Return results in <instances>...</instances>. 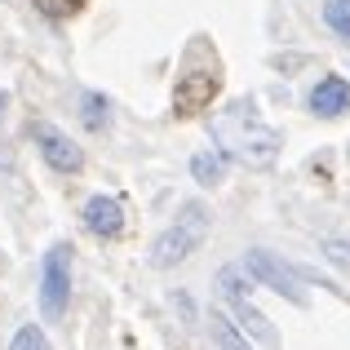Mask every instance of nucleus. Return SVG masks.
I'll list each match as a JSON object with an SVG mask.
<instances>
[{
  "label": "nucleus",
  "mask_w": 350,
  "mask_h": 350,
  "mask_svg": "<svg viewBox=\"0 0 350 350\" xmlns=\"http://www.w3.org/2000/svg\"><path fill=\"white\" fill-rule=\"evenodd\" d=\"M310 111L324 116V120L350 111V85H346L342 76H324L315 89H310Z\"/></svg>",
  "instance_id": "1a4fd4ad"
},
{
  "label": "nucleus",
  "mask_w": 350,
  "mask_h": 350,
  "mask_svg": "<svg viewBox=\"0 0 350 350\" xmlns=\"http://www.w3.org/2000/svg\"><path fill=\"white\" fill-rule=\"evenodd\" d=\"M80 217H85V231L98 235V239H116L124 231V204L116 196H94Z\"/></svg>",
  "instance_id": "0eeeda50"
},
{
  "label": "nucleus",
  "mask_w": 350,
  "mask_h": 350,
  "mask_svg": "<svg viewBox=\"0 0 350 350\" xmlns=\"http://www.w3.org/2000/svg\"><path fill=\"white\" fill-rule=\"evenodd\" d=\"M213 142L226 160L244 164V169H266L280 155V133L271 124H262V116L248 103H235L231 111L213 120Z\"/></svg>",
  "instance_id": "f257e3e1"
},
{
  "label": "nucleus",
  "mask_w": 350,
  "mask_h": 350,
  "mask_svg": "<svg viewBox=\"0 0 350 350\" xmlns=\"http://www.w3.org/2000/svg\"><path fill=\"white\" fill-rule=\"evenodd\" d=\"M67 297H71V248L53 244L40 262V310H44V319H62Z\"/></svg>",
  "instance_id": "7ed1b4c3"
},
{
  "label": "nucleus",
  "mask_w": 350,
  "mask_h": 350,
  "mask_svg": "<svg viewBox=\"0 0 350 350\" xmlns=\"http://www.w3.org/2000/svg\"><path fill=\"white\" fill-rule=\"evenodd\" d=\"M324 23L333 27L342 40H350V0H328L324 5Z\"/></svg>",
  "instance_id": "ddd939ff"
},
{
  "label": "nucleus",
  "mask_w": 350,
  "mask_h": 350,
  "mask_svg": "<svg viewBox=\"0 0 350 350\" xmlns=\"http://www.w3.org/2000/svg\"><path fill=\"white\" fill-rule=\"evenodd\" d=\"M9 350H53V346H49V337H44L36 324H27V328H18V337H14Z\"/></svg>",
  "instance_id": "4468645a"
},
{
  "label": "nucleus",
  "mask_w": 350,
  "mask_h": 350,
  "mask_svg": "<svg viewBox=\"0 0 350 350\" xmlns=\"http://www.w3.org/2000/svg\"><path fill=\"white\" fill-rule=\"evenodd\" d=\"M191 178H196L200 187H217V182L226 178V160H222V151H200L196 160H191Z\"/></svg>",
  "instance_id": "9d476101"
},
{
  "label": "nucleus",
  "mask_w": 350,
  "mask_h": 350,
  "mask_svg": "<svg viewBox=\"0 0 350 350\" xmlns=\"http://www.w3.org/2000/svg\"><path fill=\"white\" fill-rule=\"evenodd\" d=\"M40 155H44V164L58 169V173H80L85 169L80 146H71V137H62L58 129H40Z\"/></svg>",
  "instance_id": "6e6552de"
},
{
  "label": "nucleus",
  "mask_w": 350,
  "mask_h": 350,
  "mask_svg": "<svg viewBox=\"0 0 350 350\" xmlns=\"http://www.w3.org/2000/svg\"><path fill=\"white\" fill-rule=\"evenodd\" d=\"M80 107H85V124L94 129V133H98V129H107V120H111V107H107L103 94H85V98H80Z\"/></svg>",
  "instance_id": "f8f14e48"
},
{
  "label": "nucleus",
  "mask_w": 350,
  "mask_h": 350,
  "mask_svg": "<svg viewBox=\"0 0 350 350\" xmlns=\"http://www.w3.org/2000/svg\"><path fill=\"white\" fill-rule=\"evenodd\" d=\"M36 9H40L44 18H71L85 9V0H36Z\"/></svg>",
  "instance_id": "2eb2a0df"
},
{
  "label": "nucleus",
  "mask_w": 350,
  "mask_h": 350,
  "mask_svg": "<svg viewBox=\"0 0 350 350\" xmlns=\"http://www.w3.org/2000/svg\"><path fill=\"white\" fill-rule=\"evenodd\" d=\"M244 271L253 275V280H262L266 288H275L280 297H288L293 306H306V288H301V280H297V271L293 266H284L280 257H271L266 248H248V257H244Z\"/></svg>",
  "instance_id": "39448f33"
},
{
  "label": "nucleus",
  "mask_w": 350,
  "mask_h": 350,
  "mask_svg": "<svg viewBox=\"0 0 350 350\" xmlns=\"http://www.w3.org/2000/svg\"><path fill=\"white\" fill-rule=\"evenodd\" d=\"M324 257L350 271V239H324Z\"/></svg>",
  "instance_id": "dca6fc26"
},
{
  "label": "nucleus",
  "mask_w": 350,
  "mask_h": 350,
  "mask_svg": "<svg viewBox=\"0 0 350 350\" xmlns=\"http://www.w3.org/2000/svg\"><path fill=\"white\" fill-rule=\"evenodd\" d=\"M217 288H222V297L231 301V310H235V315L244 319V333H253L257 342H262V346H271V350L280 346V333H275V328H271V319H266L262 310H257L253 301H248L244 280H239V271H235V266H222V271H217Z\"/></svg>",
  "instance_id": "20e7f679"
},
{
  "label": "nucleus",
  "mask_w": 350,
  "mask_h": 350,
  "mask_svg": "<svg viewBox=\"0 0 350 350\" xmlns=\"http://www.w3.org/2000/svg\"><path fill=\"white\" fill-rule=\"evenodd\" d=\"M213 98H217V76H213V71H191V76L178 80L173 111H178V116H200Z\"/></svg>",
  "instance_id": "423d86ee"
},
{
  "label": "nucleus",
  "mask_w": 350,
  "mask_h": 350,
  "mask_svg": "<svg viewBox=\"0 0 350 350\" xmlns=\"http://www.w3.org/2000/svg\"><path fill=\"white\" fill-rule=\"evenodd\" d=\"M204 235H208V208L204 204H187L178 222L151 244V266H160V271L164 266H178L182 257H191L200 244H204Z\"/></svg>",
  "instance_id": "f03ea898"
},
{
  "label": "nucleus",
  "mask_w": 350,
  "mask_h": 350,
  "mask_svg": "<svg viewBox=\"0 0 350 350\" xmlns=\"http://www.w3.org/2000/svg\"><path fill=\"white\" fill-rule=\"evenodd\" d=\"M208 333H213V342L222 346V350H253V346L244 342V337L235 333V324H231V319H226V315H217V310L208 315Z\"/></svg>",
  "instance_id": "9b49d317"
}]
</instances>
